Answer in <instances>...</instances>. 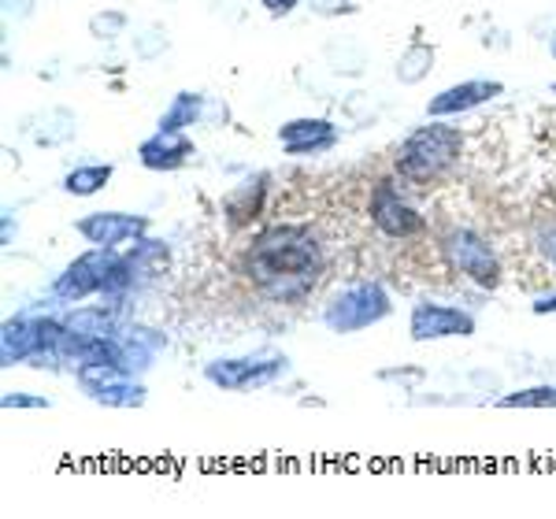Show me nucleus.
Listing matches in <instances>:
<instances>
[{"instance_id": "nucleus-17", "label": "nucleus", "mask_w": 556, "mask_h": 519, "mask_svg": "<svg viewBox=\"0 0 556 519\" xmlns=\"http://www.w3.org/2000/svg\"><path fill=\"white\" fill-rule=\"evenodd\" d=\"M115 167L112 164H89V167H75V172L64 175V190L71 197H93L101 193L108 182H112Z\"/></svg>"}, {"instance_id": "nucleus-9", "label": "nucleus", "mask_w": 556, "mask_h": 519, "mask_svg": "<svg viewBox=\"0 0 556 519\" xmlns=\"http://www.w3.org/2000/svg\"><path fill=\"white\" fill-rule=\"evenodd\" d=\"M75 230L89 245H108L115 249L119 241H138L149 230L146 216H130V212H89L75 223Z\"/></svg>"}, {"instance_id": "nucleus-20", "label": "nucleus", "mask_w": 556, "mask_h": 519, "mask_svg": "<svg viewBox=\"0 0 556 519\" xmlns=\"http://www.w3.org/2000/svg\"><path fill=\"white\" fill-rule=\"evenodd\" d=\"M430 67H434V49H430V45H412L397 64V78L405 86H416L430 75Z\"/></svg>"}, {"instance_id": "nucleus-8", "label": "nucleus", "mask_w": 556, "mask_h": 519, "mask_svg": "<svg viewBox=\"0 0 556 519\" xmlns=\"http://www.w3.org/2000/svg\"><path fill=\"white\" fill-rule=\"evenodd\" d=\"M371 219L375 227L382 230L386 238H397V241H408V238H419L427 230V219L412 208L408 201H401V193L393 190V182H379L371 193Z\"/></svg>"}, {"instance_id": "nucleus-27", "label": "nucleus", "mask_w": 556, "mask_h": 519, "mask_svg": "<svg viewBox=\"0 0 556 519\" xmlns=\"http://www.w3.org/2000/svg\"><path fill=\"white\" fill-rule=\"evenodd\" d=\"M30 8H34V0H4V12L8 15H20V20L30 15Z\"/></svg>"}, {"instance_id": "nucleus-4", "label": "nucleus", "mask_w": 556, "mask_h": 519, "mask_svg": "<svg viewBox=\"0 0 556 519\" xmlns=\"http://www.w3.org/2000/svg\"><path fill=\"white\" fill-rule=\"evenodd\" d=\"M442 253L453 264V271L468 275L482 290H497L501 286V260L493 253V245L482 235H475L471 227H453L442 238Z\"/></svg>"}, {"instance_id": "nucleus-3", "label": "nucleus", "mask_w": 556, "mask_h": 519, "mask_svg": "<svg viewBox=\"0 0 556 519\" xmlns=\"http://www.w3.org/2000/svg\"><path fill=\"white\" fill-rule=\"evenodd\" d=\"M393 312L390 293L382 290V282H349L323 304V327L334 330V334H356L375 324H382Z\"/></svg>"}, {"instance_id": "nucleus-25", "label": "nucleus", "mask_w": 556, "mask_h": 519, "mask_svg": "<svg viewBox=\"0 0 556 519\" xmlns=\"http://www.w3.org/2000/svg\"><path fill=\"white\" fill-rule=\"evenodd\" d=\"M308 8L316 15H342L349 12V0H308Z\"/></svg>"}, {"instance_id": "nucleus-15", "label": "nucleus", "mask_w": 556, "mask_h": 519, "mask_svg": "<svg viewBox=\"0 0 556 519\" xmlns=\"http://www.w3.org/2000/svg\"><path fill=\"white\" fill-rule=\"evenodd\" d=\"M204 104H208V97L201 93H178L172 109L160 115V130H186L193 123H204Z\"/></svg>"}, {"instance_id": "nucleus-7", "label": "nucleus", "mask_w": 556, "mask_h": 519, "mask_svg": "<svg viewBox=\"0 0 556 519\" xmlns=\"http://www.w3.org/2000/svg\"><path fill=\"white\" fill-rule=\"evenodd\" d=\"M408 334L412 342H442V338H471L475 334V316L453 304H434L424 301L412 308L408 316Z\"/></svg>"}, {"instance_id": "nucleus-19", "label": "nucleus", "mask_w": 556, "mask_h": 519, "mask_svg": "<svg viewBox=\"0 0 556 519\" xmlns=\"http://www.w3.org/2000/svg\"><path fill=\"white\" fill-rule=\"evenodd\" d=\"M89 397H93L97 405H108V408H141L146 405V390H141L130 375L108 382V387H101V390H93Z\"/></svg>"}, {"instance_id": "nucleus-11", "label": "nucleus", "mask_w": 556, "mask_h": 519, "mask_svg": "<svg viewBox=\"0 0 556 519\" xmlns=\"http://www.w3.org/2000/svg\"><path fill=\"white\" fill-rule=\"evenodd\" d=\"M338 127L327 119H293L286 127H278V145L290 156H316V152L334 149Z\"/></svg>"}, {"instance_id": "nucleus-29", "label": "nucleus", "mask_w": 556, "mask_h": 519, "mask_svg": "<svg viewBox=\"0 0 556 519\" xmlns=\"http://www.w3.org/2000/svg\"><path fill=\"white\" fill-rule=\"evenodd\" d=\"M542 253L549 256V264L556 267V227L549 230V235H542Z\"/></svg>"}, {"instance_id": "nucleus-18", "label": "nucleus", "mask_w": 556, "mask_h": 519, "mask_svg": "<svg viewBox=\"0 0 556 519\" xmlns=\"http://www.w3.org/2000/svg\"><path fill=\"white\" fill-rule=\"evenodd\" d=\"M64 327L78 338H112L115 334V316L104 308H78L64 319Z\"/></svg>"}, {"instance_id": "nucleus-1", "label": "nucleus", "mask_w": 556, "mask_h": 519, "mask_svg": "<svg viewBox=\"0 0 556 519\" xmlns=\"http://www.w3.org/2000/svg\"><path fill=\"white\" fill-rule=\"evenodd\" d=\"M245 271L271 301H301L323 271V249L304 227H267L245 253Z\"/></svg>"}, {"instance_id": "nucleus-30", "label": "nucleus", "mask_w": 556, "mask_h": 519, "mask_svg": "<svg viewBox=\"0 0 556 519\" xmlns=\"http://www.w3.org/2000/svg\"><path fill=\"white\" fill-rule=\"evenodd\" d=\"M549 52H553V56H556V34H553V41H549Z\"/></svg>"}, {"instance_id": "nucleus-16", "label": "nucleus", "mask_w": 556, "mask_h": 519, "mask_svg": "<svg viewBox=\"0 0 556 519\" xmlns=\"http://www.w3.org/2000/svg\"><path fill=\"white\" fill-rule=\"evenodd\" d=\"M130 260V271L134 275H164L167 271V264H172V253H167V245L164 241H146V238H138L134 241V249L127 253Z\"/></svg>"}, {"instance_id": "nucleus-22", "label": "nucleus", "mask_w": 556, "mask_h": 519, "mask_svg": "<svg viewBox=\"0 0 556 519\" xmlns=\"http://www.w3.org/2000/svg\"><path fill=\"white\" fill-rule=\"evenodd\" d=\"M327 56L334 60V67L338 71H345V75H356V71H364V60H367V52H364V45H356V41H330L327 45Z\"/></svg>"}, {"instance_id": "nucleus-2", "label": "nucleus", "mask_w": 556, "mask_h": 519, "mask_svg": "<svg viewBox=\"0 0 556 519\" xmlns=\"http://www.w3.org/2000/svg\"><path fill=\"white\" fill-rule=\"evenodd\" d=\"M464 152V134L456 127H445V123H430V127L412 130L405 141H401L397 156H393V167H397L401 178L424 186V182H438L445 172H453L460 164Z\"/></svg>"}, {"instance_id": "nucleus-13", "label": "nucleus", "mask_w": 556, "mask_h": 519, "mask_svg": "<svg viewBox=\"0 0 556 519\" xmlns=\"http://www.w3.org/2000/svg\"><path fill=\"white\" fill-rule=\"evenodd\" d=\"M41 356V338H38V319H8L4 334H0V364H26Z\"/></svg>"}, {"instance_id": "nucleus-14", "label": "nucleus", "mask_w": 556, "mask_h": 519, "mask_svg": "<svg viewBox=\"0 0 556 519\" xmlns=\"http://www.w3.org/2000/svg\"><path fill=\"white\" fill-rule=\"evenodd\" d=\"M267 178H256V182H245L238 186L235 193L227 197V216H230V227H241V223H249L253 216H260V208H264V193H267Z\"/></svg>"}, {"instance_id": "nucleus-23", "label": "nucleus", "mask_w": 556, "mask_h": 519, "mask_svg": "<svg viewBox=\"0 0 556 519\" xmlns=\"http://www.w3.org/2000/svg\"><path fill=\"white\" fill-rule=\"evenodd\" d=\"M127 26V15H119V12H108V15H93L89 20V30L97 34V38H115V34Z\"/></svg>"}, {"instance_id": "nucleus-6", "label": "nucleus", "mask_w": 556, "mask_h": 519, "mask_svg": "<svg viewBox=\"0 0 556 519\" xmlns=\"http://www.w3.org/2000/svg\"><path fill=\"white\" fill-rule=\"evenodd\" d=\"M286 371V356L264 353V356H235V360H212L204 368V379L219 390H260V387H271L278 375Z\"/></svg>"}, {"instance_id": "nucleus-26", "label": "nucleus", "mask_w": 556, "mask_h": 519, "mask_svg": "<svg viewBox=\"0 0 556 519\" xmlns=\"http://www.w3.org/2000/svg\"><path fill=\"white\" fill-rule=\"evenodd\" d=\"M260 4H264V8H267V12H271V15H290L293 8L301 4V0H260Z\"/></svg>"}, {"instance_id": "nucleus-10", "label": "nucleus", "mask_w": 556, "mask_h": 519, "mask_svg": "<svg viewBox=\"0 0 556 519\" xmlns=\"http://www.w3.org/2000/svg\"><path fill=\"white\" fill-rule=\"evenodd\" d=\"M501 93H505V86H501L497 78H471V83L442 89V93L427 104V115L430 119H445V115H456V112H471Z\"/></svg>"}, {"instance_id": "nucleus-31", "label": "nucleus", "mask_w": 556, "mask_h": 519, "mask_svg": "<svg viewBox=\"0 0 556 519\" xmlns=\"http://www.w3.org/2000/svg\"><path fill=\"white\" fill-rule=\"evenodd\" d=\"M553 93H556V86H553Z\"/></svg>"}, {"instance_id": "nucleus-24", "label": "nucleus", "mask_w": 556, "mask_h": 519, "mask_svg": "<svg viewBox=\"0 0 556 519\" xmlns=\"http://www.w3.org/2000/svg\"><path fill=\"white\" fill-rule=\"evenodd\" d=\"M0 405L4 408H52V401L49 397H38V393H4L0 397Z\"/></svg>"}, {"instance_id": "nucleus-12", "label": "nucleus", "mask_w": 556, "mask_h": 519, "mask_svg": "<svg viewBox=\"0 0 556 519\" xmlns=\"http://www.w3.org/2000/svg\"><path fill=\"white\" fill-rule=\"evenodd\" d=\"M193 156V141L182 130H156L138 145V160L149 172H175Z\"/></svg>"}, {"instance_id": "nucleus-21", "label": "nucleus", "mask_w": 556, "mask_h": 519, "mask_svg": "<svg viewBox=\"0 0 556 519\" xmlns=\"http://www.w3.org/2000/svg\"><path fill=\"white\" fill-rule=\"evenodd\" d=\"M497 408H556V387H527L497 397Z\"/></svg>"}, {"instance_id": "nucleus-28", "label": "nucleus", "mask_w": 556, "mask_h": 519, "mask_svg": "<svg viewBox=\"0 0 556 519\" xmlns=\"http://www.w3.org/2000/svg\"><path fill=\"white\" fill-rule=\"evenodd\" d=\"M556 312V293H545V298L534 301V316H553Z\"/></svg>"}, {"instance_id": "nucleus-5", "label": "nucleus", "mask_w": 556, "mask_h": 519, "mask_svg": "<svg viewBox=\"0 0 556 519\" xmlns=\"http://www.w3.org/2000/svg\"><path fill=\"white\" fill-rule=\"evenodd\" d=\"M115 260H119L115 249L93 245L89 253L71 260V264L64 267V275H56V282H52V298H60L67 304H78V301H86L89 293H104L108 271H112Z\"/></svg>"}]
</instances>
